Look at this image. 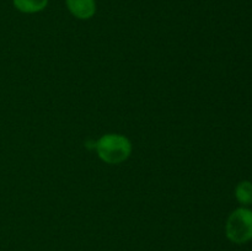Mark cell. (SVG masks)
Masks as SVG:
<instances>
[{
  "instance_id": "3957f363",
  "label": "cell",
  "mask_w": 252,
  "mask_h": 251,
  "mask_svg": "<svg viewBox=\"0 0 252 251\" xmlns=\"http://www.w3.org/2000/svg\"><path fill=\"white\" fill-rule=\"evenodd\" d=\"M65 2L71 15L80 20L91 19L96 12L95 0H65Z\"/></svg>"
},
{
  "instance_id": "5b68a950",
  "label": "cell",
  "mask_w": 252,
  "mask_h": 251,
  "mask_svg": "<svg viewBox=\"0 0 252 251\" xmlns=\"http://www.w3.org/2000/svg\"><path fill=\"white\" fill-rule=\"evenodd\" d=\"M236 199L244 206L252 204V182L243 181L235 188Z\"/></svg>"
},
{
  "instance_id": "277c9868",
  "label": "cell",
  "mask_w": 252,
  "mask_h": 251,
  "mask_svg": "<svg viewBox=\"0 0 252 251\" xmlns=\"http://www.w3.org/2000/svg\"><path fill=\"white\" fill-rule=\"evenodd\" d=\"M12 4L24 14H34L46 9L48 0H12Z\"/></svg>"
},
{
  "instance_id": "7a4b0ae2",
  "label": "cell",
  "mask_w": 252,
  "mask_h": 251,
  "mask_svg": "<svg viewBox=\"0 0 252 251\" xmlns=\"http://www.w3.org/2000/svg\"><path fill=\"white\" fill-rule=\"evenodd\" d=\"M226 238L235 244H245L252 239V211L238 208L229 216L225 225Z\"/></svg>"
},
{
  "instance_id": "6da1fadb",
  "label": "cell",
  "mask_w": 252,
  "mask_h": 251,
  "mask_svg": "<svg viewBox=\"0 0 252 251\" xmlns=\"http://www.w3.org/2000/svg\"><path fill=\"white\" fill-rule=\"evenodd\" d=\"M96 152L107 164H120L127 160L132 153L129 139L121 134H105L96 142Z\"/></svg>"
}]
</instances>
